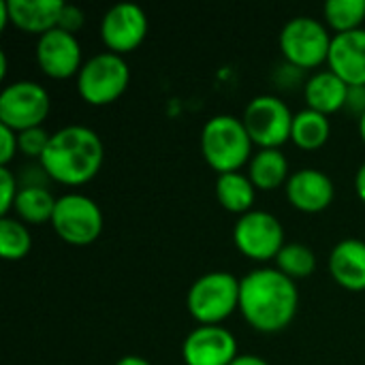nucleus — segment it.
Listing matches in <instances>:
<instances>
[{
  "label": "nucleus",
  "mask_w": 365,
  "mask_h": 365,
  "mask_svg": "<svg viewBox=\"0 0 365 365\" xmlns=\"http://www.w3.org/2000/svg\"><path fill=\"white\" fill-rule=\"evenodd\" d=\"M233 242L248 259L269 261L276 259L284 246V229L272 212L250 210L235 222Z\"/></svg>",
  "instance_id": "obj_10"
},
{
  "label": "nucleus",
  "mask_w": 365,
  "mask_h": 365,
  "mask_svg": "<svg viewBox=\"0 0 365 365\" xmlns=\"http://www.w3.org/2000/svg\"><path fill=\"white\" fill-rule=\"evenodd\" d=\"M56 203L58 199L43 184H32V186H24L17 192L13 210L21 220L30 225H43L53 218Z\"/></svg>",
  "instance_id": "obj_21"
},
{
  "label": "nucleus",
  "mask_w": 365,
  "mask_h": 365,
  "mask_svg": "<svg viewBox=\"0 0 365 365\" xmlns=\"http://www.w3.org/2000/svg\"><path fill=\"white\" fill-rule=\"evenodd\" d=\"M36 60L43 73L53 79H66L71 75H77L83 66L81 45L77 36L62 28H51L49 32L38 36Z\"/></svg>",
  "instance_id": "obj_13"
},
{
  "label": "nucleus",
  "mask_w": 365,
  "mask_h": 365,
  "mask_svg": "<svg viewBox=\"0 0 365 365\" xmlns=\"http://www.w3.org/2000/svg\"><path fill=\"white\" fill-rule=\"evenodd\" d=\"M32 248L30 231L24 222L2 216L0 218V255L6 261H19L24 259Z\"/></svg>",
  "instance_id": "obj_24"
},
{
  "label": "nucleus",
  "mask_w": 365,
  "mask_h": 365,
  "mask_svg": "<svg viewBox=\"0 0 365 365\" xmlns=\"http://www.w3.org/2000/svg\"><path fill=\"white\" fill-rule=\"evenodd\" d=\"M331 38L321 19L297 15L280 30V49L287 62L299 68H312L329 58Z\"/></svg>",
  "instance_id": "obj_6"
},
{
  "label": "nucleus",
  "mask_w": 365,
  "mask_h": 365,
  "mask_svg": "<svg viewBox=\"0 0 365 365\" xmlns=\"http://www.w3.org/2000/svg\"><path fill=\"white\" fill-rule=\"evenodd\" d=\"M329 272L338 284L349 291L365 289V242L346 237L338 242L329 255Z\"/></svg>",
  "instance_id": "obj_16"
},
{
  "label": "nucleus",
  "mask_w": 365,
  "mask_h": 365,
  "mask_svg": "<svg viewBox=\"0 0 365 365\" xmlns=\"http://www.w3.org/2000/svg\"><path fill=\"white\" fill-rule=\"evenodd\" d=\"M148 34V15L135 2H118L101 19V38L109 51L124 53L143 43Z\"/></svg>",
  "instance_id": "obj_11"
},
{
  "label": "nucleus",
  "mask_w": 365,
  "mask_h": 365,
  "mask_svg": "<svg viewBox=\"0 0 365 365\" xmlns=\"http://www.w3.org/2000/svg\"><path fill=\"white\" fill-rule=\"evenodd\" d=\"M19 150V143H17V130L0 124V167H6L15 152Z\"/></svg>",
  "instance_id": "obj_28"
},
{
  "label": "nucleus",
  "mask_w": 365,
  "mask_h": 365,
  "mask_svg": "<svg viewBox=\"0 0 365 365\" xmlns=\"http://www.w3.org/2000/svg\"><path fill=\"white\" fill-rule=\"evenodd\" d=\"M359 133H361V137H364L365 141V113L359 118Z\"/></svg>",
  "instance_id": "obj_36"
},
{
  "label": "nucleus",
  "mask_w": 365,
  "mask_h": 365,
  "mask_svg": "<svg viewBox=\"0 0 365 365\" xmlns=\"http://www.w3.org/2000/svg\"><path fill=\"white\" fill-rule=\"evenodd\" d=\"M115 365H152L148 359L139 357V355H126L120 361H115Z\"/></svg>",
  "instance_id": "obj_33"
},
{
  "label": "nucleus",
  "mask_w": 365,
  "mask_h": 365,
  "mask_svg": "<svg viewBox=\"0 0 365 365\" xmlns=\"http://www.w3.org/2000/svg\"><path fill=\"white\" fill-rule=\"evenodd\" d=\"M9 21L19 30L45 34L58 28L60 13L64 9L62 0H6Z\"/></svg>",
  "instance_id": "obj_17"
},
{
  "label": "nucleus",
  "mask_w": 365,
  "mask_h": 365,
  "mask_svg": "<svg viewBox=\"0 0 365 365\" xmlns=\"http://www.w3.org/2000/svg\"><path fill=\"white\" fill-rule=\"evenodd\" d=\"M17 178L9 167H0V214L6 216L17 199Z\"/></svg>",
  "instance_id": "obj_27"
},
{
  "label": "nucleus",
  "mask_w": 365,
  "mask_h": 365,
  "mask_svg": "<svg viewBox=\"0 0 365 365\" xmlns=\"http://www.w3.org/2000/svg\"><path fill=\"white\" fill-rule=\"evenodd\" d=\"M235 357L237 342L220 325H199L182 344V359L186 365H231Z\"/></svg>",
  "instance_id": "obj_12"
},
{
  "label": "nucleus",
  "mask_w": 365,
  "mask_h": 365,
  "mask_svg": "<svg viewBox=\"0 0 365 365\" xmlns=\"http://www.w3.org/2000/svg\"><path fill=\"white\" fill-rule=\"evenodd\" d=\"M284 188H287V199L291 201V205L308 214L327 210L336 195L331 178L312 167L293 171Z\"/></svg>",
  "instance_id": "obj_14"
},
{
  "label": "nucleus",
  "mask_w": 365,
  "mask_h": 365,
  "mask_svg": "<svg viewBox=\"0 0 365 365\" xmlns=\"http://www.w3.org/2000/svg\"><path fill=\"white\" fill-rule=\"evenodd\" d=\"M248 178L261 190L278 188L289 180V160L280 148H261L250 158Z\"/></svg>",
  "instance_id": "obj_19"
},
{
  "label": "nucleus",
  "mask_w": 365,
  "mask_h": 365,
  "mask_svg": "<svg viewBox=\"0 0 365 365\" xmlns=\"http://www.w3.org/2000/svg\"><path fill=\"white\" fill-rule=\"evenodd\" d=\"M351 113H357L359 118L365 113V86H349L346 105Z\"/></svg>",
  "instance_id": "obj_30"
},
{
  "label": "nucleus",
  "mask_w": 365,
  "mask_h": 365,
  "mask_svg": "<svg viewBox=\"0 0 365 365\" xmlns=\"http://www.w3.org/2000/svg\"><path fill=\"white\" fill-rule=\"evenodd\" d=\"M327 64L349 86H365V28L334 34Z\"/></svg>",
  "instance_id": "obj_15"
},
{
  "label": "nucleus",
  "mask_w": 365,
  "mask_h": 365,
  "mask_svg": "<svg viewBox=\"0 0 365 365\" xmlns=\"http://www.w3.org/2000/svg\"><path fill=\"white\" fill-rule=\"evenodd\" d=\"M216 197L220 205L233 214H246L255 205L257 197V186L252 180L240 171H229V173H218L216 178Z\"/></svg>",
  "instance_id": "obj_20"
},
{
  "label": "nucleus",
  "mask_w": 365,
  "mask_h": 365,
  "mask_svg": "<svg viewBox=\"0 0 365 365\" xmlns=\"http://www.w3.org/2000/svg\"><path fill=\"white\" fill-rule=\"evenodd\" d=\"M299 293L295 280L274 267H259L240 280V310L263 334H276L297 314Z\"/></svg>",
  "instance_id": "obj_1"
},
{
  "label": "nucleus",
  "mask_w": 365,
  "mask_h": 365,
  "mask_svg": "<svg viewBox=\"0 0 365 365\" xmlns=\"http://www.w3.org/2000/svg\"><path fill=\"white\" fill-rule=\"evenodd\" d=\"M201 154L218 173L240 171L252 158V139L240 118L218 113L201 128Z\"/></svg>",
  "instance_id": "obj_3"
},
{
  "label": "nucleus",
  "mask_w": 365,
  "mask_h": 365,
  "mask_svg": "<svg viewBox=\"0 0 365 365\" xmlns=\"http://www.w3.org/2000/svg\"><path fill=\"white\" fill-rule=\"evenodd\" d=\"M293 118L289 105L274 94L255 96L244 109V126L252 143L261 148H280L293 130Z\"/></svg>",
  "instance_id": "obj_9"
},
{
  "label": "nucleus",
  "mask_w": 365,
  "mask_h": 365,
  "mask_svg": "<svg viewBox=\"0 0 365 365\" xmlns=\"http://www.w3.org/2000/svg\"><path fill=\"white\" fill-rule=\"evenodd\" d=\"M9 21V6H6V0H0V28H4Z\"/></svg>",
  "instance_id": "obj_34"
},
{
  "label": "nucleus",
  "mask_w": 365,
  "mask_h": 365,
  "mask_svg": "<svg viewBox=\"0 0 365 365\" xmlns=\"http://www.w3.org/2000/svg\"><path fill=\"white\" fill-rule=\"evenodd\" d=\"M4 75H6V53L0 51V77H4Z\"/></svg>",
  "instance_id": "obj_35"
},
{
  "label": "nucleus",
  "mask_w": 365,
  "mask_h": 365,
  "mask_svg": "<svg viewBox=\"0 0 365 365\" xmlns=\"http://www.w3.org/2000/svg\"><path fill=\"white\" fill-rule=\"evenodd\" d=\"M276 263H278V269L282 274H287L289 278H293V280L308 278L317 269L314 250L308 248L306 244H299V242L284 244L282 250L276 257Z\"/></svg>",
  "instance_id": "obj_23"
},
{
  "label": "nucleus",
  "mask_w": 365,
  "mask_h": 365,
  "mask_svg": "<svg viewBox=\"0 0 365 365\" xmlns=\"http://www.w3.org/2000/svg\"><path fill=\"white\" fill-rule=\"evenodd\" d=\"M51 225L66 244L88 246L103 231V212L94 199L81 192H68L58 197Z\"/></svg>",
  "instance_id": "obj_8"
},
{
  "label": "nucleus",
  "mask_w": 365,
  "mask_h": 365,
  "mask_svg": "<svg viewBox=\"0 0 365 365\" xmlns=\"http://www.w3.org/2000/svg\"><path fill=\"white\" fill-rule=\"evenodd\" d=\"M355 190H357L359 199L365 203V160H364V165L359 167L357 175H355Z\"/></svg>",
  "instance_id": "obj_32"
},
{
  "label": "nucleus",
  "mask_w": 365,
  "mask_h": 365,
  "mask_svg": "<svg viewBox=\"0 0 365 365\" xmlns=\"http://www.w3.org/2000/svg\"><path fill=\"white\" fill-rule=\"evenodd\" d=\"M51 135L43 128V126H34V128H26L17 133V143H19V152L26 154L28 158H38L45 154L47 145H49Z\"/></svg>",
  "instance_id": "obj_26"
},
{
  "label": "nucleus",
  "mask_w": 365,
  "mask_h": 365,
  "mask_svg": "<svg viewBox=\"0 0 365 365\" xmlns=\"http://www.w3.org/2000/svg\"><path fill=\"white\" fill-rule=\"evenodd\" d=\"M304 94H306L310 109H317V111L329 115L346 105L349 83L340 75H336L331 68L317 71L304 83Z\"/></svg>",
  "instance_id": "obj_18"
},
{
  "label": "nucleus",
  "mask_w": 365,
  "mask_h": 365,
  "mask_svg": "<svg viewBox=\"0 0 365 365\" xmlns=\"http://www.w3.org/2000/svg\"><path fill=\"white\" fill-rule=\"evenodd\" d=\"M186 306L201 325H218L240 308V280L231 272L203 274L192 282Z\"/></svg>",
  "instance_id": "obj_4"
},
{
  "label": "nucleus",
  "mask_w": 365,
  "mask_h": 365,
  "mask_svg": "<svg viewBox=\"0 0 365 365\" xmlns=\"http://www.w3.org/2000/svg\"><path fill=\"white\" fill-rule=\"evenodd\" d=\"M331 126L325 113L317 111V109H302L295 113L293 118V130H291V139L304 148V150H317L321 148L327 139H329Z\"/></svg>",
  "instance_id": "obj_22"
},
{
  "label": "nucleus",
  "mask_w": 365,
  "mask_h": 365,
  "mask_svg": "<svg viewBox=\"0 0 365 365\" xmlns=\"http://www.w3.org/2000/svg\"><path fill=\"white\" fill-rule=\"evenodd\" d=\"M83 21H86V13H83L79 6H75V4H66V2H64V9H62V13H60L58 28H62V30H66V32L75 34L77 30H81Z\"/></svg>",
  "instance_id": "obj_29"
},
{
  "label": "nucleus",
  "mask_w": 365,
  "mask_h": 365,
  "mask_svg": "<svg viewBox=\"0 0 365 365\" xmlns=\"http://www.w3.org/2000/svg\"><path fill=\"white\" fill-rule=\"evenodd\" d=\"M105 145L96 130L83 124H68L51 133L49 145L41 156L45 173L62 184H86L103 167Z\"/></svg>",
  "instance_id": "obj_2"
},
{
  "label": "nucleus",
  "mask_w": 365,
  "mask_h": 365,
  "mask_svg": "<svg viewBox=\"0 0 365 365\" xmlns=\"http://www.w3.org/2000/svg\"><path fill=\"white\" fill-rule=\"evenodd\" d=\"M231 365H269L263 357H259V355H237Z\"/></svg>",
  "instance_id": "obj_31"
},
{
  "label": "nucleus",
  "mask_w": 365,
  "mask_h": 365,
  "mask_svg": "<svg viewBox=\"0 0 365 365\" xmlns=\"http://www.w3.org/2000/svg\"><path fill=\"white\" fill-rule=\"evenodd\" d=\"M130 81L128 62L122 53L101 51L90 56L77 73V92L90 105H107L115 101Z\"/></svg>",
  "instance_id": "obj_5"
},
{
  "label": "nucleus",
  "mask_w": 365,
  "mask_h": 365,
  "mask_svg": "<svg viewBox=\"0 0 365 365\" xmlns=\"http://www.w3.org/2000/svg\"><path fill=\"white\" fill-rule=\"evenodd\" d=\"M325 19L338 32H349L361 28L365 19V0H327Z\"/></svg>",
  "instance_id": "obj_25"
},
{
  "label": "nucleus",
  "mask_w": 365,
  "mask_h": 365,
  "mask_svg": "<svg viewBox=\"0 0 365 365\" xmlns=\"http://www.w3.org/2000/svg\"><path fill=\"white\" fill-rule=\"evenodd\" d=\"M51 98L49 92L30 79L11 81L0 92V124L13 130H26L34 126H43L49 115Z\"/></svg>",
  "instance_id": "obj_7"
}]
</instances>
